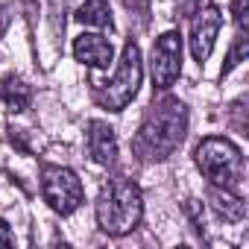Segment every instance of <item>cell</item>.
<instances>
[{
    "mask_svg": "<svg viewBox=\"0 0 249 249\" xmlns=\"http://www.w3.org/2000/svg\"><path fill=\"white\" fill-rule=\"evenodd\" d=\"M185 135H188L185 103L176 97H161L147 108L141 129L132 141V150L141 161H164L182 147Z\"/></svg>",
    "mask_w": 249,
    "mask_h": 249,
    "instance_id": "6da1fadb",
    "label": "cell"
},
{
    "mask_svg": "<svg viewBox=\"0 0 249 249\" xmlns=\"http://www.w3.org/2000/svg\"><path fill=\"white\" fill-rule=\"evenodd\" d=\"M94 214H97V226L106 234H114V237L129 234L141 223V214H144L141 188L132 179H126V176H114L100 191Z\"/></svg>",
    "mask_w": 249,
    "mask_h": 249,
    "instance_id": "7a4b0ae2",
    "label": "cell"
},
{
    "mask_svg": "<svg viewBox=\"0 0 249 249\" xmlns=\"http://www.w3.org/2000/svg\"><path fill=\"white\" fill-rule=\"evenodd\" d=\"M194 161H196L199 173L217 188L234 191L243 179V156L229 138H220V135L202 138L194 150Z\"/></svg>",
    "mask_w": 249,
    "mask_h": 249,
    "instance_id": "3957f363",
    "label": "cell"
},
{
    "mask_svg": "<svg viewBox=\"0 0 249 249\" xmlns=\"http://www.w3.org/2000/svg\"><path fill=\"white\" fill-rule=\"evenodd\" d=\"M141 76H144V62H141V50L135 41H129L123 47L120 65L111 76V82H106L103 91H97V103L108 111H123L138 94L141 88Z\"/></svg>",
    "mask_w": 249,
    "mask_h": 249,
    "instance_id": "277c9868",
    "label": "cell"
},
{
    "mask_svg": "<svg viewBox=\"0 0 249 249\" xmlns=\"http://www.w3.org/2000/svg\"><path fill=\"white\" fill-rule=\"evenodd\" d=\"M41 196L56 214L68 217V214H73L82 205L85 191H82V182L76 179L73 170L56 167V164H44L41 167Z\"/></svg>",
    "mask_w": 249,
    "mask_h": 249,
    "instance_id": "5b68a950",
    "label": "cell"
},
{
    "mask_svg": "<svg viewBox=\"0 0 249 249\" xmlns=\"http://www.w3.org/2000/svg\"><path fill=\"white\" fill-rule=\"evenodd\" d=\"M182 73V36L179 33H164L156 38L153 53H150V76L153 88L167 91Z\"/></svg>",
    "mask_w": 249,
    "mask_h": 249,
    "instance_id": "8992f818",
    "label": "cell"
},
{
    "mask_svg": "<svg viewBox=\"0 0 249 249\" xmlns=\"http://www.w3.org/2000/svg\"><path fill=\"white\" fill-rule=\"evenodd\" d=\"M220 27H223V15H220L217 6H205V9H199L194 15V21H191V38L188 41H191V56L199 65L211 56V47H214V38H217Z\"/></svg>",
    "mask_w": 249,
    "mask_h": 249,
    "instance_id": "52a82bcc",
    "label": "cell"
},
{
    "mask_svg": "<svg viewBox=\"0 0 249 249\" xmlns=\"http://www.w3.org/2000/svg\"><path fill=\"white\" fill-rule=\"evenodd\" d=\"M73 56H76L79 65L94 68V71H103V68L111 65L114 47H111L108 38H103V36H97V33H82V36L73 41Z\"/></svg>",
    "mask_w": 249,
    "mask_h": 249,
    "instance_id": "ba28073f",
    "label": "cell"
},
{
    "mask_svg": "<svg viewBox=\"0 0 249 249\" xmlns=\"http://www.w3.org/2000/svg\"><path fill=\"white\" fill-rule=\"evenodd\" d=\"M85 141H88V156H91L94 164H103V167L114 164V159H117V135L106 120H91L88 123Z\"/></svg>",
    "mask_w": 249,
    "mask_h": 249,
    "instance_id": "9c48e42d",
    "label": "cell"
},
{
    "mask_svg": "<svg viewBox=\"0 0 249 249\" xmlns=\"http://www.w3.org/2000/svg\"><path fill=\"white\" fill-rule=\"evenodd\" d=\"M208 199H211V208H214L226 223H240V220L246 217V202H243V196H237L231 188H217V185H211Z\"/></svg>",
    "mask_w": 249,
    "mask_h": 249,
    "instance_id": "30bf717a",
    "label": "cell"
},
{
    "mask_svg": "<svg viewBox=\"0 0 249 249\" xmlns=\"http://www.w3.org/2000/svg\"><path fill=\"white\" fill-rule=\"evenodd\" d=\"M0 97H3V103L9 106V111H27L30 103H33L30 85L21 76H15V73H9L3 82H0Z\"/></svg>",
    "mask_w": 249,
    "mask_h": 249,
    "instance_id": "8fae6325",
    "label": "cell"
},
{
    "mask_svg": "<svg viewBox=\"0 0 249 249\" xmlns=\"http://www.w3.org/2000/svg\"><path fill=\"white\" fill-rule=\"evenodd\" d=\"M76 21L85 24V27H100V30H111L114 21H111V9L106 0H85L76 12Z\"/></svg>",
    "mask_w": 249,
    "mask_h": 249,
    "instance_id": "7c38bea8",
    "label": "cell"
},
{
    "mask_svg": "<svg viewBox=\"0 0 249 249\" xmlns=\"http://www.w3.org/2000/svg\"><path fill=\"white\" fill-rule=\"evenodd\" d=\"M246 53H249V47H246V30H237V36H234V41H231V50H229V56H226V65H223V76H226L234 65H240V62L246 59Z\"/></svg>",
    "mask_w": 249,
    "mask_h": 249,
    "instance_id": "4fadbf2b",
    "label": "cell"
},
{
    "mask_svg": "<svg viewBox=\"0 0 249 249\" xmlns=\"http://www.w3.org/2000/svg\"><path fill=\"white\" fill-rule=\"evenodd\" d=\"M231 12H234L237 30H246V24H249V18H246V0H234V3H231Z\"/></svg>",
    "mask_w": 249,
    "mask_h": 249,
    "instance_id": "5bb4252c",
    "label": "cell"
},
{
    "mask_svg": "<svg viewBox=\"0 0 249 249\" xmlns=\"http://www.w3.org/2000/svg\"><path fill=\"white\" fill-rule=\"evenodd\" d=\"M9 24H12V6L6 0H0V38H3V33L9 30Z\"/></svg>",
    "mask_w": 249,
    "mask_h": 249,
    "instance_id": "9a60e30c",
    "label": "cell"
},
{
    "mask_svg": "<svg viewBox=\"0 0 249 249\" xmlns=\"http://www.w3.org/2000/svg\"><path fill=\"white\" fill-rule=\"evenodd\" d=\"M15 243V237H12V231H9V226L0 220V246H12Z\"/></svg>",
    "mask_w": 249,
    "mask_h": 249,
    "instance_id": "2e32d148",
    "label": "cell"
}]
</instances>
